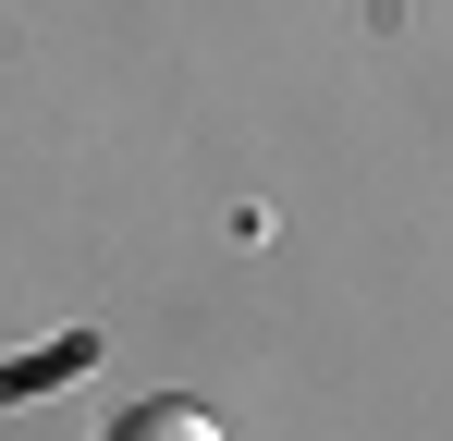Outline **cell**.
Returning <instances> with one entry per match:
<instances>
[{"mask_svg": "<svg viewBox=\"0 0 453 441\" xmlns=\"http://www.w3.org/2000/svg\"><path fill=\"white\" fill-rule=\"evenodd\" d=\"M98 441H221V417H209V405H184V392H159V405H123Z\"/></svg>", "mask_w": 453, "mask_h": 441, "instance_id": "obj_1", "label": "cell"}]
</instances>
